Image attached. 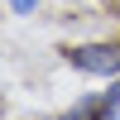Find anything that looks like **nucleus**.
I'll return each mask as SVG.
<instances>
[{"instance_id":"1","label":"nucleus","mask_w":120,"mask_h":120,"mask_svg":"<svg viewBox=\"0 0 120 120\" xmlns=\"http://www.w3.org/2000/svg\"><path fill=\"white\" fill-rule=\"evenodd\" d=\"M67 63L91 77H120V43H82L67 53Z\"/></svg>"},{"instance_id":"2","label":"nucleus","mask_w":120,"mask_h":120,"mask_svg":"<svg viewBox=\"0 0 120 120\" xmlns=\"http://www.w3.org/2000/svg\"><path fill=\"white\" fill-rule=\"evenodd\" d=\"M96 111H106V115H111V111H120V82H115L111 91L101 96V101H96Z\"/></svg>"},{"instance_id":"3","label":"nucleus","mask_w":120,"mask_h":120,"mask_svg":"<svg viewBox=\"0 0 120 120\" xmlns=\"http://www.w3.org/2000/svg\"><path fill=\"white\" fill-rule=\"evenodd\" d=\"M34 5H38V0H10V10H15V15H34Z\"/></svg>"}]
</instances>
